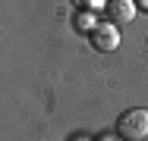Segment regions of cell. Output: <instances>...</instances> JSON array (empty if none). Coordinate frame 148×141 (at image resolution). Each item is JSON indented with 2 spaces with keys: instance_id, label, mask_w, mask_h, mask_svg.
<instances>
[{
  "instance_id": "5",
  "label": "cell",
  "mask_w": 148,
  "mask_h": 141,
  "mask_svg": "<svg viewBox=\"0 0 148 141\" xmlns=\"http://www.w3.org/2000/svg\"><path fill=\"white\" fill-rule=\"evenodd\" d=\"M136 6H142V9H148V0H136Z\"/></svg>"
},
{
  "instance_id": "4",
  "label": "cell",
  "mask_w": 148,
  "mask_h": 141,
  "mask_svg": "<svg viewBox=\"0 0 148 141\" xmlns=\"http://www.w3.org/2000/svg\"><path fill=\"white\" fill-rule=\"evenodd\" d=\"M76 25H79V28H95V25H98V22H91V13H79V19H76Z\"/></svg>"
},
{
  "instance_id": "1",
  "label": "cell",
  "mask_w": 148,
  "mask_h": 141,
  "mask_svg": "<svg viewBox=\"0 0 148 141\" xmlns=\"http://www.w3.org/2000/svg\"><path fill=\"white\" fill-rule=\"evenodd\" d=\"M117 132H120V138H126V141H145V135H148V110H142V107L126 110L117 119Z\"/></svg>"
},
{
  "instance_id": "2",
  "label": "cell",
  "mask_w": 148,
  "mask_h": 141,
  "mask_svg": "<svg viewBox=\"0 0 148 141\" xmlns=\"http://www.w3.org/2000/svg\"><path fill=\"white\" fill-rule=\"evenodd\" d=\"M91 44H95L98 50H104V54L117 50L120 47V28L114 25V22H98V25L91 28Z\"/></svg>"
},
{
  "instance_id": "3",
  "label": "cell",
  "mask_w": 148,
  "mask_h": 141,
  "mask_svg": "<svg viewBox=\"0 0 148 141\" xmlns=\"http://www.w3.org/2000/svg\"><path fill=\"white\" fill-rule=\"evenodd\" d=\"M136 9V0H107V16H114L117 22H132Z\"/></svg>"
}]
</instances>
